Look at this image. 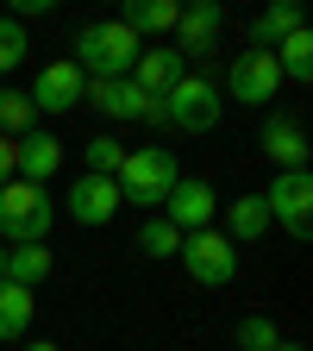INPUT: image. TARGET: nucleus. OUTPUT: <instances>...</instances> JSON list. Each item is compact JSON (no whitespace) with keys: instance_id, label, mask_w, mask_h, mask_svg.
Listing matches in <instances>:
<instances>
[{"instance_id":"nucleus-14","label":"nucleus","mask_w":313,"mask_h":351,"mask_svg":"<svg viewBox=\"0 0 313 351\" xmlns=\"http://www.w3.org/2000/svg\"><path fill=\"white\" fill-rule=\"evenodd\" d=\"M51 270H57V257H51V245H44V239H32V245H7V251H0V282L38 289Z\"/></svg>"},{"instance_id":"nucleus-19","label":"nucleus","mask_w":313,"mask_h":351,"mask_svg":"<svg viewBox=\"0 0 313 351\" xmlns=\"http://www.w3.org/2000/svg\"><path fill=\"white\" fill-rule=\"evenodd\" d=\"M119 7H125L119 19L138 32V38H163V32H175V13H182L175 0H119Z\"/></svg>"},{"instance_id":"nucleus-32","label":"nucleus","mask_w":313,"mask_h":351,"mask_svg":"<svg viewBox=\"0 0 313 351\" xmlns=\"http://www.w3.org/2000/svg\"><path fill=\"white\" fill-rule=\"evenodd\" d=\"M0 251H7V245H0Z\"/></svg>"},{"instance_id":"nucleus-6","label":"nucleus","mask_w":313,"mask_h":351,"mask_svg":"<svg viewBox=\"0 0 313 351\" xmlns=\"http://www.w3.org/2000/svg\"><path fill=\"white\" fill-rule=\"evenodd\" d=\"M263 207H270V226H282L288 239L313 232V176L307 169H276L270 189H263Z\"/></svg>"},{"instance_id":"nucleus-25","label":"nucleus","mask_w":313,"mask_h":351,"mask_svg":"<svg viewBox=\"0 0 313 351\" xmlns=\"http://www.w3.org/2000/svg\"><path fill=\"white\" fill-rule=\"evenodd\" d=\"M232 339H238V351H276V320H263V314H245L238 326H232Z\"/></svg>"},{"instance_id":"nucleus-5","label":"nucleus","mask_w":313,"mask_h":351,"mask_svg":"<svg viewBox=\"0 0 313 351\" xmlns=\"http://www.w3.org/2000/svg\"><path fill=\"white\" fill-rule=\"evenodd\" d=\"M182 270L201 282V289H226L238 276V245L219 232V226H201V232H182Z\"/></svg>"},{"instance_id":"nucleus-24","label":"nucleus","mask_w":313,"mask_h":351,"mask_svg":"<svg viewBox=\"0 0 313 351\" xmlns=\"http://www.w3.org/2000/svg\"><path fill=\"white\" fill-rule=\"evenodd\" d=\"M138 251H145V257H175V251H182V232L157 213V219H145V226H138Z\"/></svg>"},{"instance_id":"nucleus-28","label":"nucleus","mask_w":313,"mask_h":351,"mask_svg":"<svg viewBox=\"0 0 313 351\" xmlns=\"http://www.w3.org/2000/svg\"><path fill=\"white\" fill-rule=\"evenodd\" d=\"M13 19H44V13H57V0H7Z\"/></svg>"},{"instance_id":"nucleus-16","label":"nucleus","mask_w":313,"mask_h":351,"mask_svg":"<svg viewBox=\"0 0 313 351\" xmlns=\"http://www.w3.org/2000/svg\"><path fill=\"white\" fill-rule=\"evenodd\" d=\"M57 169H63V138L57 132H25L19 138V176L25 182H51Z\"/></svg>"},{"instance_id":"nucleus-21","label":"nucleus","mask_w":313,"mask_h":351,"mask_svg":"<svg viewBox=\"0 0 313 351\" xmlns=\"http://www.w3.org/2000/svg\"><path fill=\"white\" fill-rule=\"evenodd\" d=\"M270 57H276L282 82H301V88H307V82H313V32H307V25H301V32H288Z\"/></svg>"},{"instance_id":"nucleus-4","label":"nucleus","mask_w":313,"mask_h":351,"mask_svg":"<svg viewBox=\"0 0 313 351\" xmlns=\"http://www.w3.org/2000/svg\"><path fill=\"white\" fill-rule=\"evenodd\" d=\"M163 113H169L175 132H195V138H201V132L219 125V113H226V95H219V82H213V75H182V82L163 95Z\"/></svg>"},{"instance_id":"nucleus-10","label":"nucleus","mask_w":313,"mask_h":351,"mask_svg":"<svg viewBox=\"0 0 313 351\" xmlns=\"http://www.w3.org/2000/svg\"><path fill=\"white\" fill-rule=\"evenodd\" d=\"M63 213L75 219V226H113V213H119V182L113 176H75L69 195H63Z\"/></svg>"},{"instance_id":"nucleus-27","label":"nucleus","mask_w":313,"mask_h":351,"mask_svg":"<svg viewBox=\"0 0 313 351\" xmlns=\"http://www.w3.org/2000/svg\"><path fill=\"white\" fill-rule=\"evenodd\" d=\"M13 176H19V138L0 132V182H13Z\"/></svg>"},{"instance_id":"nucleus-20","label":"nucleus","mask_w":313,"mask_h":351,"mask_svg":"<svg viewBox=\"0 0 313 351\" xmlns=\"http://www.w3.org/2000/svg\"><path fill=\"white\" fill-rule=\"evenodd\" d=\"M32 289H19V282H0V345H19L25 332H32Z\"/></svg>"},{"instance_id":"nucleus-3","label":"nucleus","mask_w":313,"mask_h":351,"mask_svg":"<svg viewBox=\"0 0 313 351\" xmlns=\"http://www.w3.org/2000/svg\"><path fill=\"white\" fill-rule=\"evenodd\" d=\"M175 151H163V145H138V151H125V163H119V201H132V207H163V195L175 189Z\"/></svg>"},{"instance_id":"nucleus-15","label":"nucleus","mask_w":313,"mask_h":351,"mask_svg":"<svg viewBox=\"0 0 313 351\" xmlns=\"http://www.w3.org/2000/svg\"><path fill=\"white\" fill-rule=\"evenodd\" d=\"M182 75H188V57L182 51H138V63H132V82H138L145 95H169Z\"/></svg>"},{"instance_id":"nucleus-26","label":"nucleus","mask_w":313,"mask_h":351,"mask_svg":"<svg viewBox=\"0 0 313 351\" xmlns=\"http://www.w3.org/2000/svg\"><path fill=\"white\" fill-rule=\"evenodd\" d=\"M25 51H32V44H25V25H19L13 13H0V75L19 69V63H25Z\"/></svg>"},{"instance_id":"nucleus-11","label":"nucleus","mask_w":313,"mask_h":351,"mask_svg":"<svg viewBox=\"0 0 313 351\" xmlns=\"http://www.w3.org/2000/svg\"><path fill=\"white\" fill-rule=\"evenodd\" d=\"M219 38H226V7L219 0H195V7L175 13V51L182 57H213Z\"/></svg>"},{"instance_id":"nucleus-2","label":"nucleus","mask_w":313,"mask_h":351,"mask_svg":"<svg viewBox=\"0 0 313 351\" xmlns=\"http://www.w3.org/2000/svg\"><path fill=\"white\" fill-rule=\"evenodd\" d=\"M51 226H57V201H51L44 182H25V176L0 182V245L51 239Z\"/></svg>"},{"instance_id":"nucleus-7","label":"nucleus","mask_w":313,"mask_h":351,"mask_svg":"<svg viewBox=\"0 0 313 351\" xmlns=\"http://www.w3.org/2000/svg\"><path fill=\"white\" fill-rule=\"evenodd\" d=\"M276 88H282V69H276L270 51H238V57L226 63V88H219V95H232V101H245V107H270Z\"/></svg>"},{"instance_id":"nucleus-29","label":"nucleus","mask_w":313,"mask_h":351,"mask_svg":"<svg viewBox=\"0 0 313 351\" xmlns=\"http://www.w3.org/2000/svg\"><path fill=\"white\" fill-rule=\"evenodd\" d=\"M25 351H63V345H51V339H19Z\"/></svg>"},{"instance_id":"nucleus-12","label":"nucleus","mask_w":313,"mask_h":351,"mask_svg":"<svg viewBox=\"0 0 313 351\" xmlns=\"http://www.w3.org/2000/svg\"><path fill=\"white\" fill-rule=\"evenodd\" d=\"M82 88H88V75H82L69 57H57V63L38 69V82H32V107H38V113H75V107H82Z\"/></svg>"},{"instance_id":"nucleus-8","label":"nucleus","mask_w":313,"mask_h":351,"mask_svg":"<svg viewBox=\"0 0 313 351\" xmlns=\"http://www.w3.org/2000/svg\"><path fill=\"white\" fill-rule=\"evenodd\" d=\"M157 95H145L132 75H88L82 88V107H95L101 119H145Z\"/></svg>"},{"instance_id":"nucleus-22","label":"nucleus","mask_w":313,"mask_h":351,"mask_svg":"<svg viewBox=\"0 0 313 351\" xmlns=\"http://www.w3.org/2000/svg\"><path fill=\"white\" fill-rule=\"evenodd\" d=\"M0 132H7V138L38 132V107H32V95H19V88H0Z\"/></svg>"},{"instance_id":"nucleus-1","label":"nucleus","mask_w":313,"mask_h":351,"mask_svg":"<svg viewBox=\"0 0 313 351\" xmlns=\"http://www.w3.org/2000/svg\"><path fill=\"white\" fill-rule=\"evenodd\" d=\"M138 51H145V38L132 32L125 19H88L82 32H75V69L82 75H132V63H138Z\"/></svg>"},{"instance_id":"nucleus-31","label":"nucleus","mask_w":313,"mask_h":351,"mask_svg":"<svg viewBox=\"0 0 313 351\" xmlns=\"http://www.w3.org/2000/svg\"><path fill=\"white\" fill-rule=\"evenodd\" d=\"M175 7H195V0H175Z\"/></svg>"},{"instance_id":"nucleus-9","label":"nucleus","mask_w":313,"mask_h":351,"mask_svg":"<svg viewBox=\"0 0 313 351\" xmlns=\"http://www.w3.org/2000/svg\"><path fill=\"white\" fill-rule=\"evenodd\" d=\"M163 219L175 232H201V226H213L219 219V195H213V182H201V176H175V189L163 195Z\"/></svg>"},{"instance_id":"nucleus-18","label":"nucleus","mask_w":313,"mask_h":351,"mask_svg":"<svg viewBox=\"0 0 313 351\" xmlns=\"http://www.w3.org/2000/svg\"><path fill=\"white\" fill-rule=\"evenodd\" d=\"M307 19H301V0H270V7L257 13V25H251V51H276V44L288 38V32H301Z\"/></svg>"},{"instance_id":"nucleus-13","label":"nucleus","mask_w":313,"mask_h":351,"mask_svg":"<svg viewBox=\"0 0 313 351\" xmlns=\"http://www.w3.org/2000/svg\"><path fill=\"white\" fill-rule=\"evenodd\" d=\"M263 157L276 169H307V132L295 113H270L263 119Z\"/></svg>"},{"instance_id":"nucleus-30","label":"nucleus","mask_w":313,"mask_h":351,"mask_svg":"<svg viewBox=\"0 0 313 351\" xmlns=\"http://www.w3.org/2000/svg\"><path fill=\"white\" fill-rule=\"evenodd\" d=\"M276 351H307V345H295V339H276Z\"/></svg>"},{"instance_id":"nucleus-23","label":"nucleus","mask_w":313,"mask_h":351,"mask_svg":"<svg viewBox=\"0 0 313 351\" xmlns=\"http://www.w3.org/2000/svg\"><path fill=\"white\" fill-rule=\"evenodd\" d=\"M82 157H88V176H119V163H125V145L113 138V132H95V138L82 145Z\"/></svg>"},{"instance_id":"nucleus-17","label":"nucleus","mask_w":313,"mask_h":351,"mask_svg":"<svg viewBox=\"0 0 313 351\" xmlns=\"http://www.w3.org/2000/svg\"><path fill=\"white\" fill-rule=\"evenodd\" d=\"M226 239L232 245H263V239H270V207H263V195L226 201Z\"/></svg>"}]
</instances>
